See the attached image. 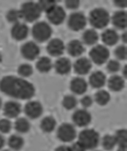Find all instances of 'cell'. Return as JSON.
Wrapping results in <instances>:
<instances>
[{
  "instance_id": "obj_1",
  "label": "cell",
  "mask_w": 127,
  "mask_h": 151,
  "mask_svg": "<svg viewBox=\"0 0 127 151\" xmlns=\"http://www.w3.org/2000/svg\"><path fill=\"white\" fill-rule=\"evenodd\" d=\"M0 89L7 95L22 100L31 99L35 92L32 84L13 76H8L2 79L0 82Z\"/></svg>"
},
{
  "instance_id": "obj_2",
  "label": "cell",
  "mask_w": 127,
  "mask_h": 151,
  "mask_svg": "<svg viewBox=\"0 0 127 151\" xmlns=\"http://www.w3.org/2000/svg\"><path fill=\"white\" fill-rule=\"evenodd\" d=\"M89 20L93 27L102 29L108 24L110 22V16L105 9L96 8L90 12Z\"/></svg>"
},
{
  "instance_id": "obj_3",
  "label": "cell",
  "mask_w": 127,
  "mask_h": 151,
  "mask_svg": "<svg viewBox=\"0 0 127 151\" xmlns=\"http://www.w3.org/2000/svg\"><path fill=\"white\" fill-rule=\"evenodd\" d=\"M99 139V135L97 131L92 129H87L80 133L78 142L85 150H92L97 146Z\"/></svg>"
},
{
  "instance_id": "obj_4",
  "label": "cell",
  "mask_w": 127,
  "mask_h": 151,
  "mask_svg": "<svg viewBox=\"0 0 127 151\" xmlns=\"http://www.w3.org/2000/svg\"><path fill=\"white\" fill-rule=\"evenodd\" d=\"M19 12L22 18L30 22L39 19L42 12L38 4L32 2L23 4Z\"/></svg>"
},
{
  "instance_id": "obj_5",
  "label": "cell",
  "mask_w": 127,
  "mask_h": 151,
  "mask_svg": "<svg viewBox=\"0 0 127 151\" xmlns=\"http://www.w3.org/2000/svg\"><path fill=\"white\" fill-rule=\"evenodd\" d=\"M33 37L39 42H45L50 38L52 30L48 23L44 22H38L32 28Z\"/></svg>"
},
{
  "instance_id": "obj_6",
  "label": "cell",
  "mask_w": 127,
  "mask_h": 151,
  "mask_svg": "<svg viewBox=\"0 0 127 151\" xmlns=\"http://www.w3.org/2000/svg\"><path fill=\"white\" fill-rule=\"evenodd\" d=\"M110 52L108 49L103 45H97L93 47L89 52L92 60L95 64L101 65L105 63L108 59Z\"/></svg>"
},
{
  "instance_id": "obj_7",
  "label": "cell",
  "mask_w": 127,
  "mask_h": 151,
  "mask_svg": "<svg viewBox=\"0 0 127 151\" xmlns=\"http://www.w3.org/2000/svg\"><path fill=\"white\" fill-rule=\"evenodd\" d=\"M59 140L64 142H71L76 138V132L74 127L71 124L65 123L60 125L57 133Z\"/></svg>"
},
{
  "instance_id": "obj_8",
  "label": "cell",
  "mask_w": 127,
  "mask_h": 151,
  "mask_svg": "<svg viewBox=\"0 0 127 151\" xmlns=\"http://www.w3.org/2000/svg\"><path fill=\"white\" fill-rule=\"evenodd\" d=\"M86 24L87 19L82 12H74L69 17L68 26L73 31H79L84 28Z\"/></svg>"
},
{
  "instance_id": "obj_9",
  "label": "cell",
  "mask_w": 127,
  "mask_h": 151,
  "mask_svg": "<svg viewBox=\"0 0 127 151\" xmlns=\"http://www.w3.org/2000/svg\"><path fill=\"white\" fill-rule=\"evenodd\" d=\"M22 55L25 59L30 60H34L40 54V49L34 42H27L22 46Z\"/></svg>"
},
{
  "instance_id": "obj_10",
  "label": "cell",
  "mask_w": 127,
  "mask_h": 151,
  "mask_svg": "<svg viewBox=\"0 0 127 151\" xmlns=\"http://www.w3.org/2000/svg\"><path fill=\"white\" fill-rule=\"evenodd\" d=\"M73 122L76 125L79 127H87L92 121L90 113L84 109H79L73 115Z\"/></svg>"
},
{
  "instance_id": "obj_11",
  "label": "cell",
  "mask_w": 127,
  "mask_h": 151,
  "mask_svg": "<svg viewBox=\"0 0 127 151\" xmlns=\"http://www.w3.org/2000/svg\"><path fill=\"white\" fill-rule=\"evenodd\" d=\"M47 14L48 20L55 25L61 24L63 23L66 16L63 8L57 5Z\"/></svg>"
},
{
  "instance_id": "obj_12",
  "label": "cell",
  "mask_w": 127,
  "mask_h": 151,
  "mask_svg": "<svg viewBox=\"0 0 127 151\" xmlns=\"http://www.w3.org/2000/svg\"><path fill=\"white\" fill-rule=\"evenodd\" d=\"M43 107L39 102L30 101L26 104L25 112L29 118L36 119L40 117L43 113Z\"/></svg>"
},
{
  "instance_id": "obj_13",
  "label": "cell",
  "mask_w": 127,
  "mask_h": 151,
  "mask_svg": "<svg viewBox=\"0 0 127 151\" xmlns=\"http://www.w3.org/2000/svg\"><path fill=\"white\" fill-rule=\"evenodd\" d=\"M48 53L53 57H58L63 54L65 45L62 40L60 39H53L50 41L47 47Z\"/></svg>"
},
{
  "instance_id": "obj_14",
  "label": "cell",
  "mask_w": 127,
  "mask_h": 151,
  "mask_svg": "<svg viewBox=\"0 0 127 151\" xmlns=\"http://www.w3.org/2000/svg\"><path fill=\"white\" fill-rule=\"evenodd\" d=\"M92 67L91 62L86 58H81L78 59L74 64V71L79 75H84L88 73Z\"/></svg>"
},
{
  "instance_id": "obj_15",
  "label": "cell",
  "mask_w": 127,
  "mask_h": 151,
  "mask_svg": "<svg viewBox=\"0 0 127 151\" xmlns=\"http://www.w3.org/2000/svg\"><path fill=\"white\" fill-rule=\"evenodd\" d=\"M28 34V27L23 23H17L12 27V35L17 41L24 40Z\"/></svg>"
},
{
  "instance_id": "obj_16",
  "label": "cell",
  "mask_w": 127,
  "mask_h": 151,
  "mask_svg": "<svg viewBox=\"0 0 127 151\" xmlns=\"http://www.w3.org/2000/svg\"><path fill=\"white\" fill-rule=\"evenodd\" d=\"M4 111L7 117L15 118L20 114L21 106L17 102L14 101L7 102L4 106Z\"/></svg>"
},
{
  "instance_id": "obj_17",
  "label": "cell",
  "mask_w": 127,
  "mask_h": 151,
  "mask_svg": "<svg viewBox=\"0 0 127 151\" xmlns=\"http://www.w3.org/2000/svg\"><path fill=\"white\" fill-rule=\"evenodd\" d=\"M70 88L73 93L77 95H82L87 91V84L84 79L81 77H76L71 81Z\"/></svg>"
},
{
  "instance_id": "obj_18",
  "label": "cell",
  "mask_w": 127,
  "mask_h": 151,
  "mask_svg": "<svg viewBox=\"0 0 127 151\" xmlns=\"http://www.w3.org/2000/svg\"><path fill=\"white\" fill-rule=\"evenodd\" d=\"M71 68V62L67 58H61L55 63L56 72L61 75L68 74L70 73Z\"/></svg>"
},
{
  "instance_id": "obj_19",
  "label": "cell",
  "mask_w": 127,
  "mask_h": 151,
  "mask_svg": "<svg viewBox=\"0 0 127 151\" xmlns=\"http://www.w3.org/2000/svg\"><path fill=\"white\" fill-rule=\"evenodd\" d=\"M89 83L93 88H101L105 84V75L102 71H95L89 77Z\"/></svg>"
},
{
  "instance_id": "obj_20",
  "label": "cell",
  "mask_w": 127,
  "mask_h": 151,
  "mask_svg": "<svg viewBox=\"0 0 127 151\" xmlns=\"http://www.w3.org/2000/svg\"><path fill=\"white\" fill-rule=\"evenodd\" d=\"M113 25L120 29H124L127 26V14L125 11L115 12L112 19Z\"/></svg>"
},
{
  "instance_id": "obj_21",
  "label": "cell",
  "mask_w": 127,
  "mask_h": 151,
  "mask_svg": "<svg viewBox=\"0 0 127 151\" xmlns=\"http://www.w3.org/2000/svg\"><path fill=\"white\" fill-rule=\"evenodd\" d=\"M67 50L71 56L76 57L81 56L84 51V48L81 41L78 40H74L69 43Z\"/></svg>"
},
{
  "instance_id": "obj_22",
  "label": "cell",
  "mask_w": 127,
  "mask_h": 151,
  "mask_svg": "<svg viewBox=\"0 0 127 151\" xmlns=\"http://www.w3.org/2000/svg\"><path fill=\"white\" fill-rule=\"evenodd\" d=\"M102 40L104 43L108 46H113L118 42L119 36L114 30H106L102 34Z\"/></svg>"
},
{
  "instance_id": "obj_23",
  "label": "cell",
  "mask_w": 127,
  "mask_h": 151,
  "mask_svg": "<svg viewBox=\"0 0 127 151\" xmlns=\"http://www.w3.org/2000/svg\"><path fill=\"white\" fill-rule=\"evenodd\" d=\"M109 89L114 92H119L125 87V81L122 77L118 76H113L108 80Z\"/></svg>"
},
{
  "instance_id": "obj_24",
  "label": "cell",
  "mask_w": 127,
  "mask_h": 151,
  "mask_svg": "<svg viewBox=\"0 0 127 151\" xmlns=\"http://www.w3.org/2000/svg\"><path fill=\"white\" fill-rule=\"evenodd\" d=\"M56 126V120L54 118L50 116L44 117L41 122V128L45 132H51L55 129Z\"/></svg>"
},
{
  "instance_id": "obj_25",
  "label": "cell",
  "mask_w": 127,
  "mask_h": 151,
  "mask_svg": "<svg viewBox=\"0 0 127 151\" xmlns=\"http://www.w3.org/2000/svg\"><path fill=\"white\" fill-rule=\"evenodd\" d=\"M52 63L51 60L46 57H43L39 59L36 63V68L40 73H46L51 70Z\"/></svg>"
},
{
  "instance_id": "obj_26",
  "label": "cell",
  "mask_w": 127,
  "mask_h": 151,
  "mask_svg": "<svg viewBox=\"0 0 127 151\" xmlns=\"http://www.w3.org/2000/svg\"><path fill=\"white\" fill-rule=\"evenodd\" d=\"M82 40L87 45H94L98 41V35L94 29L87 30L83 34Z\"/></svg>"
},
{
  "instance_id": "obj_27",
  "label": "cell",
  "mask_w": 127,
  "mask_h": 151,
  "mask_svg": "<svg viewBox=\"0 0 127 151\" xmlns=\"http://www.w3.org/2000/svg\"><path fill=\"white\" fill-rule=\"evenodd\" d=\"M8 145L11 149L19 151L23 147L24 140L20 136L12 135L8 140Z\"/></svg>"
},
{
  "instance_id": "obj_28",
  "label": "cell",
  "mask_w": 127,
  "mask_h": 151,
  "mask_svg": "<svg viewBox=\"0 0 127 151\" xmlns=\"http://www.w3.org/2000/svg\"><path fill=\"white\" fill-rule=\"evenodd\" d=\"M14 127L18 132L25 133L30 130V122L25 118L17 119L14 123Z\"/></svg>"
},
{
  "instance_id": "obj_29",
  "label": "cell",
  "mask_w": 127,
  "mask_h": 151,
  "mask_svg": "<svg viewBox=\"0 0 127 151\" xmlns=\"http://www.w3.org/2000/svg\"><path fill=\"white\" fill-rule=\"evenodd\" d=\"M110 100V94L105 90H100L95 94V100L100 106L107 105Z\"/></svg>"
},
{
  "instance_id": "obj_30",
  "label": "cell",
  "mask_w": 127,
  "mask_h": 151,
  "mask_svg": "<svg viewBox=\"0 0 127 151\" xmlns=\"http://www.w3.org/2000/svg\"><path fill=\"white\" fill-rule=\"evenodd\" d=\"M116 144V140L114 136L106 135L103 138L102 145L106 150L113 149Z\"/></svg>"
},
{
  "instance_id": "obj_31",
  "label": "cell",
  "mask_w": 127,
  "mask_h": 151,
  "mask_svg": "<svg viewBox=\"0 0 127 151\" xmlns=\"http://www.w3.org/2000/svg\"><path fill=\"white\" fill-rule=\"evenodd\" d=\"M62 104L66 109L70 110L76 107L77 105V100L74 96L67 95L64 98Z\"/></svg>"
},
{
  "instance_id": "obj_32",
  "label": "cell",
  "mask_w": 127,
  "mask_h": 151,
  "mask_svg": "<svg viewBox=\"0 0 127 151\" xmlns=\"http://www.w3.org/2000/svg\"><path fill=\"white\" fill-rule=\"evenodd\" d=\"M116 140L117 144L120 146L127 147V133L125 129L118 130L114 136Z\"/></svg>"
},
{
  "instance_id": "obj_33",
  "label": "cell",
  "mask_w": 127,
  "mask_h": 151,
  "mask_svg": "<svg viewBox=\"0 0 127 151\" xmlns=\"http://www.w3.org/2000/svg\"><path fill=\"white\" fill-rule=\"evenodd\" d=\"M38 5L40 9L41 12L44 11L46 13L53 9L56 6V3L54 1H40L38 3Z\"/></svg>"
},
{
  "instance_id": "obj_34",
  "label": "cell",
  "mask_w": 127,
  "mask_h": 151,
  "mask_svg": "<svg viewBox=\"0 0 127 151\" xmlns=\"http://www.w3.org/2000/svg\"><path fill=\"white\" fill-rule=\"evenodd\" d=\"M18 73L23 77H29L32 74V67L28 64L20 65L18 69Z\"/></svg>"
},
{
  "instance_id": "obj_35",
  "label": "cell",
  "mask_w": 127,
  "mask_h": 151,
  "mask_svg": "<svg viewBox=\"0 0 127 151\" xmlns=\"http://www.w3.org/2000/svg\"><path fill=\"white\" fill-rule=\"evenodd\" d=\"M6 18L11 22H17L22 17L19 11L16 9H12L7 14Z\"/></svg>"
},
{
  "instance_id": "obj_36",
  "label": "cell",
  "mask_w": 127,
  "mask_h": 151,
  "mask_svg": "<svg viewBox=\"0 0 127 151\" xmlns=\"http://www.w3.org/2000/svg\"><path fill=\"white\" fill-rule=\"evenodd\" d=\"M12 123L7 119H2L0 120V132L3 133H7L11 131Z\"/></svg>"
},
{
  "instance_id": "obj_37",
  "label": "cell",
  "mask_w": 127,
  "mask_h": 151,
  "mask_svg": "<svg viewBox=\"0 0 127 151\" xmlns=\"http://www.w3.org/2000/svg\"><path fill=\"white\" fill-rule=\"evenodd\" d=\"M116 57L120 60H124L127 58V49L125 46L118 47L115 50Z\"/></svg>"
},
{
  "instance_id": "obj_38",
  "label": "cell",
  "mask_w": 127,
  "mask_h": 151,
  "mask_svg": "<svg viewBox=\"0 0 127 151\" xmlns=\"http://www.w3.org/2000/svg\"><path fill=\"white\" fill-rule=\"evenodd\" d=\"M119 63L115 60H111L108 62L107 65V70L110 73H117L120 68Z\"/></svg>"
},
{
  "instance_id": "obj_39",
  "label": "cell",
  "mask_w": 127,
  "mask_h": 151,
  "mask_svg": "<svg viewBox=\"0 0 127 151\" xmlns=\"http://www.w3.org/2000/svg\"><path fill=\"white\" fill-rule=\"evenodd\" d=\"M79 4L80 2L78 0H69L66 1L65 2L66 6L67 8H68L69 9H76L79 6Z\"/></svg>"
},
{
  "instance_id": "obj_40",
  "label": "cell",
  "mask_w": 127,
  "mask_h": 151,
  "mask_svg": "<svg viewBox=\"0 0 127 151\" xmlns=\"http://www.w3.org/2000/svg\"><path fill=\"white\" fill-rule=\"evenodd\" d=\"M93 100L89 96H85L82 98L81 100V104L84 108H88L92 106Z\"/></svg>"
},
{
  "instance_id": "obj_41",
  "label": "cell",
  "mask_w": 127,
  "mask_h": 151,
  "mask_svg": "<svg viewBox=\"0 0 127 151\" xmlns=\"http://www.w3.org/2000/svg\"><path fill=\"white\" fill-rule=\"evenodd\" d=\"M69 147L70 151H85L86 150L79 142L73 144L71 146Z\"/></svg>"
},
{
  "instance_id": "obj_42",
  "label": "cell",
  "mask_w": 127,
  "mask_h": 151,
  "mask_svg": "<svg viewBox=\"0 0 127 151\" xmlns=\"http://www.w3.org/2000/svg\"><path fill=\"white\" fill-rule=\"evenodd\" d=\"M115 5L118 7L124 8L127 6V1H115L114 2Z\"/></svg>"
},
{
  "instance_id": "obj_43",
  "label": "cell",
  "mask_w": 127,
  "mask_h": 151,
  "mask_svg": "<svg viewBox=\"0 0 127 151\" xmlns=\"http://www.w3.org/2000/svg\"><path fill=\"white\" fill-rule=\"evenodd\" d=\"M55 151H70V147L66 146H61L56 148Z\"/></svg>"
},
{
  "instance_id": "obj_44",
  "label": "cell",
  "mask_w": 127,
  "mask_h": 151,
  "mask_svg": "<svg viewBox=\"0 0 127 151\" xmlns=\"http://www.w3.org/2000/svg\"><path fill=\"white\" fill-rule=\"evenodd\" d=\"M5 140L3 136L0 135V149L3 148L4 146L5 145Z\"/></svg>"
},
{
  "instance_id": "obj_45",
  "label": "cell",
  "mask_w": 127,
  "mask_h": 151,
  "mask_svg": "<svg viewBox=\"0 0 127 151\" xmlns=\"http://www.w3.org/2000/svg\"><path fill=\"white\" fill-rule=\"evenodd\" d=\"M122 39L123 41H124L125 43L126 42V41H127V34H126V32H125L122 34Z\"/></svg>"
},
{
  "instance_id": "obj_46",
  "label": "cell",
  "mask_w": 127,
  "mask_h": 151,
  "mask_svg": "<svg viewBox=\"0 0 127 151\" xmlns=\"http://www.w3.org/2000/svg\"><path fill=\"white\" fill-rule=\"evenodd\" d=\"M126 147H127L120 146L117 151H127Z\"/></svg>"
},
{
  "instance_id": "obj_47",
  "label": "cell",
  "mask_w": 127,
  "mask_h": 151,
  "mask_svg": "<svg viewBox=\"0 0 127 151\" xmlns=\"http://www.w3.org/2000/svg\"><path fill=\"white\" fill-rule=\"evenodd\" d=\"M123 74L124 75V76L126 77V76H127V69H126V66H125V67L124 68L123 71Z\"/></svg>"
},
{
  "instance_id": "obj_48",
  "label": "cell",
  "mask_w": 127,
  "mask_h": 151,
  "mask_svg": "<svg viewBox=\"0 0 127 151\" xmlns=\"http://www.w3.org/2000/svg\"><path fill=\"white\" fill-rule=\"evenodd\" d=\"M1 106H2V101L1 99H0V109L1 108Z\"/></svg>"
},
{
  "instance_id": "obj_49",
  "label": "cell",
  "mask_w": 127,
  "mask_h": 151,
  "mask_svg": "<svg viewBox=\"0 0 127 151\" xmlns=\"http://www.w3.org/2000/svg\"><path fill=\"white\" fill-rule=\"evenodd\" d=\"M1 60H2V57H1V55H0V62L1 61Z\"/></svg>"
},
{
  "instance_id": "obj_50",
  "label": "cell",
  "mask_w": 127,
  "mask_h": 151,
  "mask_svg": "<svg viewBox=\"0 0 127 151\" xmlns=\"http://www.w3.org/2000/svg\"><path fill=\"white\" fill-rule=\"evenodd\" d=\"M9 151V150H4V151Z\"/></svg>"
},
{
  "instance_id": "obj_51",
  "label": "cell",
  "mask_w": 127,
  "mask_h": 151,
  "mask_svg": "<svg viewBox=\"0 0 127 151\" xmlns=\"http://www.w3.org/2000/svg\"></svg>"
}]
</instances>
